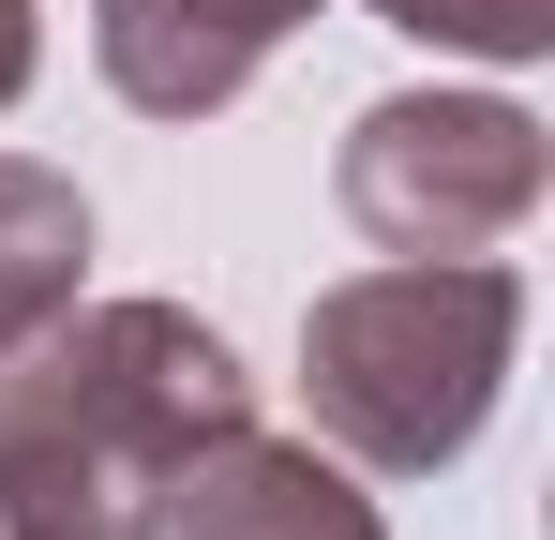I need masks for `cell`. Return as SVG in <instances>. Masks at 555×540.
Wrapping results in <instances>:
<instances>
[{
  "label": "cell",
  "instance_id": "6da1fadb",
  "mask_svg": "<svg viewBox=\"0 0 555 540\" xmlns=\"http://www.w3.org/2000/svg\"><path fill=\"white\" fill-rule=\"evenodd\" d=\"M241 421H256V375L210 316L61 300L0 360V540H166V496Z\"/></svg>",
  "mask_w": 555,
  "mask_h": 540
},
{
  "label": "cell",
  "instance_id": "7a4b0ae2",
  "mask_svg": "<svg viewBox=\"0 0 555 540\" xmlns=\"http://www.w3.org/2000/svg\"><path fill=\"white\" fill-rule=\"evenodd\" d=\"M526 346V270L511 256H390L346 270L315 316H300V406L315 450H346L375 480H436L480 450L495 390Z\"/></svg>",
  "mask_w": 555,
  "mask_h": 540
},
{
  "label": "cell",
  "instance_id": "3957f363",
  "mask_svg": "<svg viewBox=\"0 0 555 540\" xmlns=\"http://www.w3.org/2000/svg\"><path fill=\"white\" fill-rule=\"evenodd\" d=\"M346 226H361L375 256H495V241H526L555 195V136L511 105V90H390L346 120Z\"/></svg>",
  "mask_w": 555,
  "mask_h": 540
},
{
  "label": "cell",
  "instance_id": "277c9868",
  "mask_svg": "<svg viewBox=\"0 0 555 540\" xmlns=\"http://www.w3.org/2000/svg\"><path fill=\"white\" fill-rule=\"evenodd\" d=\"M300 15H315V0H91V61H105L120 105L210 120V105L256 90V61H271Z\"/></svg>",
  "mask_w": 555,
  "mask_h": 540
},
{
  "label": "cell",
  "instance_id": "5b68a950",
  "mask_svg": "<svg viewBox=\"0 0 555 540\" xmlns=\"http://www.w3.org/2000/svg\"><path fill=\"white\" fill-rule=\"evenodd\" d=\"M166 540H390V526H375V496H361L346 450L241 421L225 450H195V480L166 496Z\"/></svg>",
  "mask_w": 555,
  "mask_h": 540
},
{
  "label": "cell",
  "instance_id": "8992f818",
  "mask_svg": "<svg viewBox=\"0 0 555 540\" xmlns=\"http://www.w3.org/2000/svg\"><path fill=\"white\" fill-rule=\"evenodd\" d=\"M91 285V195L30 151H0V360L30 346L61 300Z\"/></svg>",
  "mask_w": 555,
  "mask_h": 540
},
{
  "label": "cell",
  "instance_id": "52a82bcc",
  "mask_svg": "<svg viewBox=\"0 0 555 540\" xmlns=\"http://www.w3.org/2000/svg\"><path fill=\"white\" fill-rule=\"evenodd\" d=\"M390 30H421V46H451V61H541L555 46V0H375Z\"/></svg>",
  "mask_w": 555,
  "mask_h": 540
},
{
  "label": "cell",
  "instance_id": "ba28073f",
  "mask_svg": "<svg viewBox=\"0 0 555 540\" xmlns=\"http://www.w3.org/2000/svg\"><path fill=\"white\" fill-rule=\"evenodd\" d=\"M30 61H46V15H30V0H0V105L30 90Z\"/></svg>",
  "mask_w": 555,
  "mask_h": 540
}]
</instances>
